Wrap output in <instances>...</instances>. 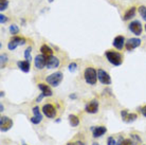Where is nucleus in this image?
Wrapping results in <instances>:
<instances>
[{"instance_id": "nucleus-1", "label": "nucleus", "mask_w": 146, "mask_h": 145, "mask_svg": "<svg viewBox=\"0 0 146 145\" xmlns=\"http://www.w3.org/2000/svg\"><path fill=\"white\" fill-rule=\"evenodd\" d=\"M105 56H106L107 61L111 64V65L119 67L123 64V55L121 54L120 52L112 50H107L105 52Z\"/></svg>"}, {"instance_id": "nucleus-2", "label": "nucleus", "mask_w": 146, "mask_h": 145, "mask_svg": "<svg viewBox=\"0 0 146 145\" xmlns=\"http://www.w3.org/2000/svg\"><path fill=\"white\" fill-rule=\"evenodd\" d=\"M84 78L88 85H95L98 82V71L93 67H87L84 71Z\"/></svg>"}, {"instance_id": "nucleus-3", "label": "nucleus", "mask_w": 146, "mask_h": 145, "mask_svg": "<svg viewBox=\"0 0 146 145\" xmlns=\"http://www.w3.org/2000/svg\"><path fill=\"white\" fill-rule=\"evenodd\" d=\"M62 78H64L62 72L57 71V72L52 73V74H50L49 76H47L46 82H47L49 85H51L52 87H58L59 85H60V83L62 82Z\"/></svg>"}, {"instance_id": "nucleus-4", "label": "nucleus", "mask_w": 146, "mask_h": 145, "mask_svg": "<svg viewBox=\"0 0 146 145\" xmlns=\"http://www.w3.org/2000/svg\"><path fill=\"white\" fill-rule=\"evenodd\" d=\"M26 43H27L26 38L16 35V36H13L10 39L9 44H7V49L11 51H14L18 46H23V45H26Z\"/></svg>"}, {"instance_id": "nucleus-5", "label": "nucleus", "mask_w": 146, "mask_h": 145, "mask_svg": "<svg viewBox=\"0 0 146 145\" xmlns=\"http://www.w3.org/2000/svg\"><path fill=\"white\" fill-rule=\"evenodd\" d=\"M128 29H129L130 32L133 33L135 36H140V35L142 34L143 25H141V22H140L139 20H133V21H131L129 23Z\"/></svg>"}, {"instance_id": "nucleus-6", "label": "nucleus", "mask_w": 146, "mask_h": 145, "mask_svg": "<svg viewBox=\"0 0 146 145\" xmlns=\"http://www.w3.org/2000/svg\"><path fill=\"white\" fill-rule=\"evenodd\" d=\"M13 127V121L9 118V116H1L0 118V130L2 132L10 130Z\"/></svg>"}, {"instance_id": "nucleus-7", "label": "nucleus", "mask_w": 146, "mask_h": 145, "mask_svg": "<svg viewBox=\"0 0 146 145\" xmlns=\"http://www.w3.org/2000/svg\"><path fill=\"white\" fill-rule=\"evenodd\" d=\"M98 80L103 85H110L111 84V77H110V75L108 74V72H106L105 70L103 69H98Z\"/></svg>"}, {"instance_id": "nucleus-8", "label": "nucleus", "mask_w": 146, "mask_h": 145, "mask_svg": "<svg viewBox=\"0 0 146 145\" xmlns=\"http://www.w3.org/2000/svg\"><path fill=\"white\" fill-rule=\"evenodd\" d=\"M34 66L38 70H42L44 67H47V57L42 54L36 55L34 58Z\"/></svg>"}, {"instance_id": "nucleus-9", "label": "nucleus", "mask_w": 146, "mask_h": 145, "mask_svg": "<svg viewBox=\"0 0 146 145\" xmlns=\"http://www.w3.org/2000/svg\"><path fill=\"white\" fill-rule=\"evenodd\" d=\"M141 39L140 38H137V37H132V38H129L128 40H126V44H125V48L127 51H132L135 50V48H138L141 46Z\"/></svg>"}, {"instance_id": "nucleus-10", "label": "nucleus", "mask_w": 146, "mask_h": 145, "mask_svg": "<svg viewBox=\"0 0 146 145\" xmlns=\"http://www.w3.org/2000/svg\"><path fill=\"white\" fill-rule=\"evenodd\" d=\"M42 113L49 119H53L56 116V109L52 104H44L42 106Z\"/></svg>"}, {"instance_id": "nucleus-11", "label": "nucleus", "mask_w": 146, "mask_h": 145, "mask_svg": "<svg viewBox=\"0 0 146 145\" xmlns=\"http://www.w3.org/2000/svg\"><path fill=\"white\" fill-rule=\"evenodd\" d=\"M85 111L87 113H91V114H94V113L98 112L99 111V102H98V100H92L88 104H86Z\"/></svg>"}, {"instance_id": "nucleus-12", "label": "nucleus", "mask_w": 146, "mask_h": 145, "mask_svg": "<svg viewBox=\"0 0 146 145\" xmlns=\"http://www.w3.org/2000/svg\"><path fill=\"white\" fill-rule=\"evenodd\" d=\"M125 44H126V40H125V37L123 35H117V36H115L112 41V46L119 51L123 50V48L125 47Z\"/></svg>"}, {"instance_id": "nucleus-13", "label": "nucleus", "mask_w": 146, "mask_h": 145, "mask_svg": "<svg viewBox=\"0 0 146 145\" xmlns=\"http://www.w3.org/2000/svg\"><path fill=\"white\" fill-rule=\"evenodd\" d=\"M121 116H122L123 121L126 122V123H131V122H133V121L138 119V116L135 113H129L127 110H122L121 111Z\"/></svg>"}, {"instance_id": "nucleus-14", "label": "nucleus", "mask_w": 146, "mask_h": 145, "mask_svg": "<svg viewBox=\"0 0 146 145\" xmlns=\"http://www.w3.org/2000/svg\"><path fill=\"white\" fill-rule=\"evenodd\" d=\"M92 136L93 138H100L103 134H105L107 132V128L105 126H93L91 127Z\"/></svg>"}, {"instance_id": "nucleus-15", "label": "nucleus", "mask_w": 146, "mask_h": 145, "mask_svg": "<svg viewBox=\"0 0 146 145\" xmlns=\"http://www.w3.org/2000/svg\"><path fill=\"white\" fill-rule=\"evenodd\" d=\"M59 66V59L56 56L52 55L47 57V68L48 69H55Z\"/></svg>"}, {"instance_id": "nucleus-16", "label": "nucleus", "mask_w": 146, "mask_h": 145, "mask_svg": "<svg viewBox=\"0 0 146 145\" xmlns=\"http://www.w3.org/2000/svg\"><path fill=\"white\" fill-rule=\"evenodd\" d=\"M17 66H18V68L21 70L22 72L25 73L30 72L31 64H30L29 61H19V62H17Z\"/></svg>"}, {"instance_id": "nucleus-17", "label": "nucleus", "mask_w": 146, "mask_h": 145, "mask_svg": "<svg viewBox=\"0 0 146 145\" xmlns=\"http://www.w3.org/2000/svg\"><path fill=\"white\" fill-rule=\"evenodd\" d=\"M38 88H39V90L41 91V93L44 96H52V94H53L52 89L48 85H46V84H42V83L38 84Z\"/></svg>"}, {"instance_id": "nucleus-18", "label": "nucleus", "mask_w": 146, "mask_h": 145, "mask_svg": "<svg viewBox=\"0 0 146 145\" xmlns=\"http://www.w3.org/2000/svg\"><path fill=\"white\" fill-rule=\"evenodd\" d=\"M135 13H137V7H129L127 11L125 12L124 16H123V20H124V21H128V20H130L131 18L135 17Z\"/></svg>"}, {"instance_id": "nucleus-19", "label": "nucleus", "mask_w": 146, "mask_h": 145, "mask_svg": "<svg viewBox=\"0 0 146 145\" xmlns=\"http://www.w3.org/2000/svg\"><path fill=\"white\" fill-rule=\"evenodd\" d=\"M40 52H41V54L44 55L46 57H49V56H52V55H53V50L46 44L42 45V46L40 47Z\"/></svg>"}, {"instance_id": "nucleus-20", "label": "nucleus", "mask_w": 146, "mask_h": 145, "mask_svg": "<svg viewBox=\"0 0 146 145\" xmlns=\"http://www.w3.org/2000/svg\"><path fill=\"white\" fill-rule=\"evenodd\" d=\"M68 119H69L70 125H71L72 127L78 126V124H80V119H78V116H76L75 114H69Z\"/></svg>"}, {"instance_id": "nucleus-21", "label": "nucleus", "mask_w": 146, "mask_h": 145, "mask_svg": "<svg viewBox=\"0 0 146 145\" xmlns=\"http://www.w3.org/2000/svg\"><path fill=\"white\" fill-rule=\"evenodd\" d=\"M9 31H10V33H11L13 36H16L17 34L19 33V28L17 25H15V23H13V25H10V28H9Z\"/></svg>"}, {"instance_id": "nucleus-22", "label": "nucleus", "mask_w": 146, "mask_h": 145, "mask_svg": "<svg viewBox=\"0 0 146 145\" xmlns=\"http://www.w3.org/2000/svg\"><path fill=\"white\" fill-rule=\"evenodd\" d=\"M31 52H32V47L27 48L26 51H25V58H26V61H29V62H31V59H32Z\"/></svg>"}, {"instance_id": "nucleus-23", "label": "nucleus", "mask_w": 146, "mask_h": 145, "mask_svg": "<svg viewBox=\"0 0 146 145\" xmlns=\"http://www.w3.org/2000/svg\"><path fill=\"white\" fill-rule=\"evenodd\" d=\"M138 11H139V14L141 15V17H142V18L146 21V7L141 5V7H139Z\"/></svg>"}, {"instance_id": "nucleus-24", "label": "nucleus", "mask_w": 146, "mask_h": 145, "mask_svg": "<svg viewBox=\"0 0 146 145\" xmlns=\"http://www.w3.org/2000/svg\"><path fill=\"white\" fill-rule=\"evenodd\" d=\"M9 5V1L7 0H0V11L3 12L7 9Z\"/></svg>"}, {"instance_id": "nucleus-25", "label": "nucleus", "mask_w": 146, "mask_h": 145, "mask_svg": "<svg viewBox=\"0 0 146 145\" xmlns=\"http://www.w3.org/2000/svg\"><path fill=\"white\" fill-rule=\"evenodd\" d=\"M68 70H69L71 73L75 72V71L77 70V64H76V63H74V62L70 63L69 66H68Z\"/></svg>"}, {"instance_id": "nucleus-26", "label": "nucleus", "mask_w": 146, "mask_h": 145, "mask_svg": "<svg viewBox=\"0 0 146 145\" xmlns=\"http://www.w3.org/2000/svg\"><path fill=\"white\" fill-rule=\"evenodd\" d=\"M41 121H42V118H39V116H33L32 118H31V123L34 124V125H38Z\"/></svg>"}, {"instance_id": "nucleus-27", "label": "nucleus", "mask_w": 146, "mask_h": 145, "mask_svg": "<svg viewBox=\"0 0 146 145\" xmlns=\"http://www.w3.org/2000/svg\"><path fill=\"white\" fill-rule=\"evenodd\" d=\"M121 145H137V142L132 141L131 139H124Z\"/></svg>"}, {"instance_id": "nucleus-28", "label": "nucleus", "mask_w": 146, "mask_h": 145, "mask_svg": "<svg viewBox=\"0 0 146 145\" xmlns=\"http://www.w3.org/2000/svg\"><path fill=\"white\" fill-rule=\"evenodd\" d=\"M32 111H33L34 116H39V118H42V114L40 113V110H39V108H38V106H35V107H33Z\"/></svg>"}, {"instance_id": "nucleus-29", "label": "nucleus", "mask_w": 146, "mask_h": 145, "mask_svg": "<svg viewBox=\"0 0 146 145\" xmlns=\"http://www.w3.org/2000/svg\"><path fill=\"white\" fill-rule=\"evenodd\" d=\"M0 58H1V68L3 69L4 66H5V64H7V54H1Z\"/></svg>"}, {"instance_id": "nucleus-30", "label": "nucleus", "mask_w": 146, "mask_h": 145, "mask_svg": "<svg viewBox=\"0 0 146 145\" xmlns=\"http://www.w3.org/2000/svg\"><path fill=\"white\" fill-rule=\"evenodd\" d=\"M107 145H117V141L112 136L107 139Z\"/></svg>"}, {"instance_id": "nucleus-31", "label": "nucleus", "mask_w": 146, "mask_h": 145, "mask_svg": "<svg viewBox=\"0 0 146 145\" xmlns=\"http://www.w3.org/2000/svg\"><path fill=\"white\" fill-rule=\"evenodd\" d=\"M7 21V16L3 15V14H0V23H1V25H4Z\"/></svg>"}, {"instance_id": "nucleus-32", "label": "nucleus", "mask_w": 146, "mask_h": 145, "mask_svg": "<svg viewBox=\"0 0 146 145\" xmlns=\"http://www.w3.org/2000/svg\"><path fill=\"white\" fill-rule=\"evenodd\" d=\"M140 111H141V113L143 114V116L146 118V105L144 106V107H142V108H140Z\"/></svg>"}, {"instance_id": "nucleus-33", "label": "nucleus", "mask_w": 146, "mask_h": 145, "mask_svg": "<svg viewBox=\"0 0 146 145\" xmlns=\"http://www.w3.org/2000/svg\"><path fill=\"white\" fill-rule=\"evenodd\" d=\"M44 98V95L42 94V93H41V94H39V96L36 98V103H39V102H41V100H42Z\"/></svg>"}, {"instance_id": "nucleus-34", "label": "nucleus", "mask_w": 146, "mask_h": 145, "mask_svg": "<svg viewBox=\"0 0 146 145\" xmlns=\"http://www.w3.org/2000/svg\"><path fill=\"white\" fill-rule=\"evenodd\" d=\"M67 145H84V143H83V142L77 141V142H75V143H68Z\"/></svg>"}, {"instance_id": "nucleus-35", "label": "nucleus", "mask_w": 146, "mask_h": 145, "mask_svg": "<svg viewBox=\"0 0 146 145\" xmlns=\"http://www.w3.org/2000/svg\"><path fill=\"white\" fill-rule=\"evenodd\" d=\"M70 98H72V100H75V98H76V94H74V93H73V94H70Z\"/></svg>"}, {"instance_id": "nucleus-36", "label": "nucleus", "mask_w": 146, "mask_h": 145, "mask_svg": "<svg viewBox=\"0 0 146 145\" xmlns=\"http://www.w3.org/2000/svg\"><path fill=\"white\" fill-rule=\"evenodd\" d=\"M0 109H1V110H0V111H3L4 107H3V105H2V104H1V105H0Z\"/></svg>"}, {"instance_id": "nucleus-37", "label": "nucleus", "mask_w": 146, "mask_h": 145, "mask_svg": "<svg viewBox=\"0 0 146 145\" xmlns=\"http://www.w3.org/2000/svg\"><path fill=\"white\" fill-rule=\"evenodd\" d=\"M55 122H56V123H60V119H57V120L55 121Z\"/></svg>"}, {"instance_id": "nucleus-38", "label": "nucleus", "mask_w": 146, "mask_h": 145, "mask_svg": "<svg viewBox=\"0 0 146 145\" xmlns=\"http://www.w3.org/2000/svg\"><path fill=\"white\" fill-rule=\"evenodd\" d=\"M92 145H100L99 143H92Z\"/></svg>"}, {"instance_id": "nucleus-39", "label": "nucleus", "mask_w": 146, "mask_h": 145, "mask_svg": "<svg viewBox=\"0 0 146 145\" xmlns=\"http://www.w3.org/2000/svg\"><path fill=\"white\" fill-rule=\"evenodd\" d=\"M48 1H49V2H50V3H51V2H53V0H48Z\"/></svg>"}, {"instance_id": "nucleus-40", "label": "nucleus", "mask_w": 146, "mask_h": 145, "mask_svg": "<svg viewBox=\"0 0 146 145\" xmlns=\"http://www.w3.org/2000/svg\"><path fill=\"white\" fill-rule=\"evenodd\" d=\"M144 30H145V31H146V25H144Z\"/></svg>"}, {"instance_id": "nucleus-41", "label": "nucleus", "mask_w": 146, "mask_h": 145, "mask_svg": "<svg viewBox=\"0 0 146 145\" xmlns=\"http://www.w3.org/2000/svg\"><path fill=\"white\" fill-rule=\"evenodd\" d=\"M22 145H27V144H22Z\"/></svg>"}]
</instances>
